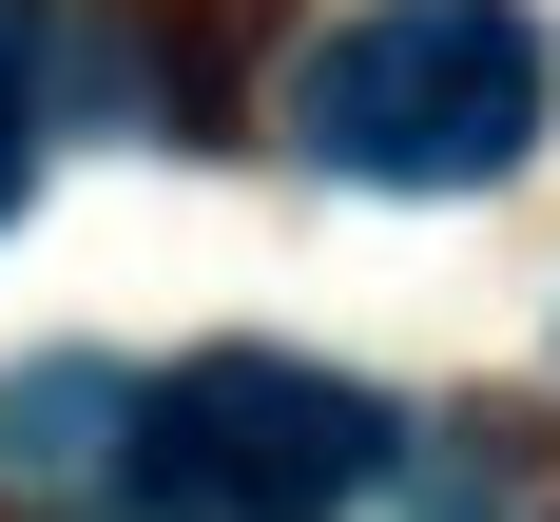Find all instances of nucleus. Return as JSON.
<instances>
[{"label":"nucleus","instance_id":"obj_1","mask_svg":"<svg viewBox=\"0 0 560 522\" xmlns=\"http://www.w3.org/2000/svg\"><path fill=\"white\" fill-rule=\"evenodd\" d=\"M290 136L348 194H483L541 136V20L522 0H368L290 58Z\"/></svg>","mask_w":560,"mask_h":522},{"label":"nucleus","instance_id":"obj_2","mask_svg":"<svg viewBox=\"0 0 560 522\" xmlns=\"http://www.w3.org/2000/svg\"><path fill=\"white\" fill-rule=\"evenodd\" d=\"M387 484V406L348 368H290V348H194L136 387V464L116 503L136 522H348Z\"/></svg>","mask_w":560,"mask_h":522},{"label":"nucleus","instance_id":"obj_3","mask_svg":"<svg viewBox=\"0 0 560 522\" xmlns=\"http://www.w3.org/2000/svg\"><path fill=\"white\" fill-rule=\"evenodd\" d=\"M136 464V368H20L0 387V503H116Z\"/></svg>","mask_w":560,"mask_h":522},{"label":"nucleus","instance_id":"obj_4","mask_svg":"<svg viewBox=\"0 0 560 522\" xmlns=\"http://www.w3.org/2000/svg\"><path fill=\"white\" fill-rule=\"evenodd\" d=\"M39 194V20L0 0V213Z\"/></svg>","mask_w":560,"mask_h":522}]
</instances>
